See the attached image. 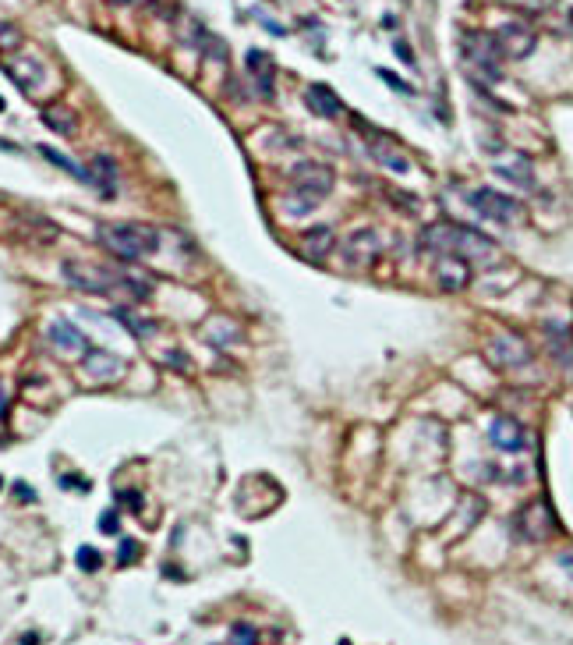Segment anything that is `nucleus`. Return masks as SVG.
Instances as JSON below:
<instances>
[{
	"instance_id": "nucleus-18",
	"label": "nucleus",
	"mask_w": 573,
	"mask_h": 645,
	"mask_svg": "<svg viewBox=\"0 0 573 645\" xmlns=\"http://www.w3.org/2000/svg\"><path fill=\"white\" fill-rule=\"evenodd\" d=\"M4 71L11 75V82L22 89V92H36V85L43 82V64L36 57H18V53H11Z\"/></svg>"
},
{
	"instance_id": "nucleus-15",
	"label": "nucleus",
	"mask_w": 573,
	"mask_h": 645,
	"mask_svg": "<svg viewBox=\"0 0 573 645\" xmlns=\"http://www.w3.org/2000/svg\"><path fill=\"white\" fill-rule=\"evenodd\" d=\"M453 234H456V224L453 220H435V224H428L418 234V252L421 255H432V259L449 255L453 252Z\"/></svg>"
},
{
	"instance_id": "nucleus-13",
	"label": "nucleus",
	"mask_w": 573,
	"mask_h": 645,
	"mask_svg": "<svg viewBox=\"0 0 573 645\" xmlns=\"http://www.w3.org/2000/svg\"><path fill=\"white\" fill-rule=\"evenodd\" d=\"M495 39H499L502 57H528V53L535 50V43H538L535 29H528L524 22H506V25L495 32Z\"/></svg>"
},
{
	"instance_id": "nucleus-41",
	"label": "nucleus",
	"mask_w": 573,
	"mask_h": 645,
	"mask_svg": "<svg viewBox=\"0 0 573 645\" xmlns=\"http://www.w3.org/2000/svg\"><path fill=\"white\" fill-rule=\"evenodd\" d=\"M8 415V390H4V383H0V418Z\"/></svg>"
},
{
	"instance_id": "nucleus-10",
	"label": "nucleus",
	"mask_w": 573,
	"mask_h": 645,
	"mask_svg": "<svg viewBox=\"0 0 573 645\" xmlns=\"http://www.w3.org/2000/svg\"><path fill=\"white\" fill-rule=\"evenodd\" d=\"M365 135H368V153H372V160L375 164H382L386 171H393V174H407L411 171V160H407V153L400 149L389 135H382L379 128L372 132V128H365V125H358Z\"/></svg>"
},
{
	"instance_id": "nucleus-34",
	"label": "nucleus",
	"mask_w": 573,
	"mask_h": 645,
	"mask_svg": "<svg viewBox=\"0 0 573 645\" xmlns=\"http://www.w3.org/2000/svg\"><path fill=\"white\" fill-rule=\"evenodd\" d=\"M61 486H64V490H78V493H89V490H92L89 479H82V475H61Z\"/></svg>"
},
{
	"instance_id": "nucleus-30",
	"label": "nucleus",
	"mask_w": 573,
	"mask_h": 645,
	"mask_svg": "<svg viewBox=\"0 0 573 645\" xmlns=\"http://www.w3.org/2000/svg\"><path fill=\"white\" fill-rule=\"evenodd\" d=\"M75 560H78V567H82V571H89V574L103 567V553H99V550H92V546H82Z\"/></svg>"
},
{
	"instance_id": "nucleus-25",
	"label": "nucleus",
	"mask_w": 573,
	"mask_h": 645,
	"mask_svg": "<svg viewBox=\"0 0 573 645\" xmlns=\"http://www.w3.org/2000/svg\"><path fill=\"white\" fill-rule=\"evenodd\" d=\"M202 337L212 344V348H231L238 337H241V330L234 327L231 319H223V316H216V319H209L205 327H202Z\"/></svg>"
},
{
	"instance_id": "nucleus-33",
	"label": "nucleus",
	"mask_w": 573,
	"mask_h": 645,
	"mask_svg": "<svg viewBox=\"0 0 573 645\" xmlns=\"http://www.w3.org/2000/svg\"><path fill=\"white\" fill-rule=\"evenodd\" d=\"M375 75H379V78H382V82H386V85H393V89H396V92H407V96H411V92H414V85H407V82H404V78H396V75H393V71H386V68H379V71H375Z\"/></svg>"
},
{
	"instance_id": "nucleus-11",
	"label": "nucleus",
	"mask_w": 573,
	"mask_h": 645,
	"mask_svg": "<svg viewBox=\"0 0 573 645\" xmlns=\"http://www.w3.org/2000/svg\"><path fill=\"white\" fill-rule=\"evenodd\" d=\"M495 241L488 234H481L478 227H467V224H456V234H453V255H464L471 262H488L495 259Z\"/></svg>"
},
{
	"instance_id": "nucleus-4",
	"label": "nucleus",
	"mask_w": 573,
	"mask_h": 645,
	"mask_svg": "<svg viewBox=\"0 0 573 645\" xmlns=\"http://www.w3.org/2000/svg\"><path fill=\"white\" fill-rule=\"evenodd\" d=\"M379 255H382V238L372 227H361V231L347 234V241L340 245V259H343L347 270H368V266L379 262Z\"/></svg>"
},
{
	"instance_id": "nucleus-2",
	"label": "nucleus",
	"mask_w": 573,
	"mask_h": 645,
	"mask_svg": "<svg viewBox=\"0 0 573 645\" xmlns=\"http://www.w3.org/2000/svg\"><path fill=\"white\" fill-rule=\"evenodd\" d=\"M460 53H464V61L471 64V71H478L481 78H488V82L502 78V50H499L495 36L471 29V32L460 36Z\"/></svg>"
},
{
	"instance_id": "nucleus-35",
	"label": "nucleus",
	"mask_w": 573,
	"mask_h": 645,
	"mask_svg": "<svg viewBox=\"0 0 573 645\" xmlns=\"http://www.w3.org/2000/svg\"><path fill=\"white\" fill-rule=\"evenodd\" d=\"M99 532H106V535H117V532H121V521H117V511H106V514L99 518Z\"/></svg>"
},
{
	"instance_id": "nucleus-45",
	"label": "nucleus",
	"mask_w": 573,
	"mask_h": 645,
	"mask_svg": "<svg viewBox=\"0 0 573 645\" xmlns=\"http://www.w3.org/2000/svg\"><path fill=\"white\" fill-rule=\"evenodd\" d=\"M0 490H4V479H0Z\"/></svg>"
},
{
	"instance_id": "nucleus-40",
	"label": "nucleus",
	"mask_w": 573,
	"mask_h": 645,
	"mask_svg": "<svg viewBox=\"0 0 573 645\" xmlns=\"http://www.w3.org/2000/svg\"><path fill=\"white\" fill-rule=\"evenodd\" d=\"M15 497H18V500H25V504H29V500H36V493L25 486V482H15Z\"/></svg>"
},
{
	"instance_id": "nucleus-22",
	"label": "nucleus",
	"mask_w": 573,
	"mask_h": 645,
	"mask_svg": "<svg viewBox=\"0 0 573 645\" xmlns=\"http://www.w3.org/2000/svg\"><path fill=\"white\" fill-rule=\"evenodd\" d=\"M545 337H549V351L559 358L563 369H573V337L563 322H545Z\"/></svg>"
},
{
	"instance_id": "nucleus-38",
	"label": "nucleus",
	"mask_w": 573,
	"mask_h": 645,
	"mask_svg": "<svg viewBox=\"0 0 573 645\" xmlns=\"http://www.w3.org/2000/svg\"><path fill=\"white\" fill-rule=\"evenodd\" d=\"M117 500L128 504L131 511H142V493H121V490H117Z\"/></svg>"
},
{
	"instance_id": "nucleus-21",
	"label": "nucleus",
	"mask_w": 573,
	"mask_h": 645,
	"mask_svg": "<svg viewBox=\"0 0 573 645\" xmlns=\"http://www.w3.org/2000/svg\"><path fill=\"white\" fill-rule=\"evenodd\" d=\"M248 71H252V78H255V89H259V96L262 99H273V92H276V82H273V61H269V53H259V50H248Z\"/></svg>"
},
{
	"instance_id": "nucleus-44",
	"label": "nucleus",
	"mask_w": 573,
	"mask_h": 645,
	"mask_svg": "<svg viewBox=\"0 0 573 645\" xmlns=\"http://www.w3.org/2000/svg\"><path fill=\"white\" fill-rule=\"evenodd\" d=\"M0 111H4V99H0Z\"/></svg>"
},
{
	"instance_id": "nucleus-20",
	"label": "nucleus",
	"mask_w": 573,
	"mask_h": 645,
	"mask_svg": "<svg viewBox=\"0 0 573 645\" xmlns=\"http://www.w3.org/2000/svg\"><path fill=\"white\" fill-rule=\"evenodd\" d=\"M117 181H121L117 160H113L110 153H96L92 156V185H99L103 195H113V192H117Z\"/></svg>"
},
{
	"instance_id": "nucleus-36",
	"label": "nucleus",
	"mask_w": 573,
	"mask_h": 645,
	"mask_svg": "<svg viewBox=\"0 0 573 645\" xmlns=\"http://www.w3.org/2000/svg\"><path fill=\"white\" fill-rule=\"evenodd\" d=\"M163 362H166V365H174V369H188V365H191L184 351H166V355H163Z\"/></svg>"
},
{
	"instance_id": "nucleus-28",
	"label": "nucleus",
	"mask_w": 573,
	"mask_h": 645,
	"mask_svg": "<svg viewBox=\"0 0 573 645\" xmlns=\"http://www.w3.org/2000/svg\"><path fill=\"white\" fill-rule=\"evenodd\" d=\"M319 209V202L315 199H308V195H298V192H291L283 199V213L291 220H305V217H312V213Z\"/></svg>"
},
{
	"instance_id": "nucleus-12",
	"label": "nucleus",
	"mask_w": 573,
	"mask_h": 645,
	"mask_svg": "<svg viewBox=\"0 0 573 645\" xmlns=\"http://www.w3.org/2000/svg\"><path fill=\"white\" fill-rule=\"evenodd\" d=\"M82 372L89 376V383H113L117 376L124 372V362L113 355V351H106V348H92V351H85L82 355Z\"/></svg>"
},
{
	"instance_id": "nucleus-26",
	"label": "nucleus",
	"mask_w": 573,
	"mask_h": 645,
	"mask_svg": "<svg viewBox=\"0 0 573 645\" xmlns=\"http://www.w3.org/2000/svg\"><path fill=\"white\" fill-rule=\"evenodd\" d=\"M36 149H39V153H43V156L50 160V164H53V167H61V171H68V174H71V178H78L82 185H92V174H89L85 167H78V164H75V160H71V156H64V153H57L53 146H36Z\"/></svg>"
},
{
	"instance_id": "nucleus-5",
	"label": "nucleus",
	"mask_w": 573,
	"mask_h": 645,
	"mask_svg": "<svg viewBox=\"0 0 573 645\" xmlns=\"http://www.w3.org/2000/svg\"><path fill=\"white\" fill-rule=\"evenodd\" d=\"M333 185H336L333 171H329L326 164H319V160H301V164L291 171V192L308 195V199H315V202H322V199L333 192Z\"/></svg>"
},
{
	"instance_id": "nucleus-31",
	"label": "nucleus",
	"mask_w": 573,
	"mask_h": 645,
	"mask_svg": "<svg viewBox=\"0 0 573 645\" xmlns=\"http://www.w3.org/2000/svg\"><path fill=\"white\" fill-rule=\"evenodd\" d=\"M259 642V631L252 624H234L231 631V645H255Z\"/></svg>"
},
{
	"instance_id": "nucleus-32",
	"label": "nucleus",
	"mask_w": 573,
	"mask_h": 645,
	"mask_svg": "<svg viewBox=\"0 0 573 645\" xmlns=\"http://www.w3.org/2000/svg\"><path fill=\"white\" fill-rule=\"evenodd\" d=\"M135 560H138V543L124 535L121 546H117V564H121V567H128V564H135Z\"/></svg>"
},
{
	"instance_id": "nucleus-3",
	"label": "nucleus",
	"mask_w": 573,
	"mask_h": 645,
	"mask_svg": "<svg viewBox=\"0 0 573 645\" xmlns=\"http://www.w3.org/2000/svg\"><path fill=\"white\" fill-rule=\"evenodd\" d=\"M61 277L75 291H85V295H113V291H121V274L117 270H103V266L78 262V259H68L61 266Z\"/></svg>"
},
{
	"instance_id": "nucleus-1",
	"label": "nucleus",
	"mask_w": 573,
	"mask_h": 645,
	"mask_svg": "<svg viewBox=\"0 0 573 645\" xmlns=\"http://www.w3.org/2000/svg\"><path fill=\"white\" fill-rule=\"evenodd\" d=\"M96 241L121 262H135L145 259L159 248V231L145 227V224H99Z\"/></svg>"
},
{
	"instance_id": "nucleus-24",
	"label": "nucleus",
	"mask_w": 573,
	"mask_h": 645,
	"mask_svg": "<svg viewBox=\"0 0 573 645\" xmlns=\"http://www.w3.org/2000/svg\"><path fill=\"white\" fill-rule=\"evenodd\" d=\"M43 125H46L53 135H75V132H78L75 111H68V106H61V103L43 106Z\"/></svg>"
},
{
	"instance_id": "nucleus-17",
	"label": "nucleus",
	"mask_w": 573,
	"mask_h": 645,
	"mask_svg": "<svg viewBox=\"0 0 573 645\" xmlns=\"http://www.w3.org/2000/svg\"><path fill=\"white\" fill-rule=\"evenodd\" d=\"M46 337H50V344L61 355H82L85 351V337H82V330L75 327L71 319H53L46 327Z\"/></svg>"
},
{
	"instance_id": "nucleus-39",
	"label": "nucleus",
	"mask_w": 573,
	"mask_h": 645,
	"mask_svg": "<svg viewBox=\"0 0 573 645\" xmlns=\"http://www.w3.org/2000/svg\"><path fill=\"white\" fill-rule=\"evenodd\" d=\"M559 567L573 578V550H563V553H559Z\"/></svg>"
},
{
	"instance_id": "nucleus-9",
	"label": "nucleus",
	"mask_w": 573,
	"mask_h": 645,
	"mask_svg": "<svg viewBox=\"0 0 573 645\" xmlns=\"http://www.w3.org/2000/svg\"><path fill=\"white\" fill-rule=\"evenodd\" d=\"M432 277H435L439 291H449V295L467 291L471 281H474V262L464 259V255H453V252L449 255H439L435 266H432Z\"/></svg>"
},
{
	"instance_id": "nucleus-37",
	"label": "nucleus",
	"mask_w": 573,
	"mask_h": 645,
	"mask_svg": "<svg viewBox=\"0 0 573 645\" xmlns=\"http://www.w3.org/2000/svg\"><path fill=\"white\" fill-rule=\"evenodd\" d=\"M393 50H396V57H400V61L414 68V53H411V46H407L404 39H396V43H393Z\"/></svg>"
},
{
	"instance_id": "nucleus-23",
	"label": "nucleus",
	"mask_w": 573,
	"mask_h": 645,
	"mask_svg": "<svg viewBox=\"0 0 573 645\" xmlns=\"http://www.w3.org/2000/svg\"><path fill=\"white\" fill-rule=\"evenodd\" d=\"M495 174H499V178H506L509 185L524 188V192H535V188H538V181H535V167H531V160H528V156H517V164H499V167H495Z\"/></svg>"
},
{
	"instance_id": "nucleus-29",
	"label": "nucleus",
	"mask_w": 573,
	"mask_h": 645,
	"mask_svg": "<svg viewBox=\"0 0 573 645\" xmlns=\"http://www.w3.org/2000/svg\"><path fill=\"white\" fill-rule=\"evenodd\" d=\"M22 43H25L22 29L0 18V53H15V50H22Z\"/></svg>"
},
{
	"instance_id": "nucleus-8",
	"label": "nucleus",
	"mask_w": 573,
	"mask_h": 645,
	"mask_svg": "<svg viewBox=\"0 0 573 645\" xmlns=\"http://www.w3.org/2000/svg\"><path fill=\"white\" fill-rule=\"evenodd\" d=\"M556 528H559V521H556V511H552L549 500H531V504L517 514V532H521V539H528V543H545V539H552Z\"/></svg>"
},
{
	"instance_id": "nucleus-7",
	"label": "nucleus",
	"mask_w": 573,
	"mask_h": 645,
	"mask_svg": "<svg viewBox=\"0 0 573 645\" xmlns=\"http://www.w3.org/2000/svg\"><path fill=\"white\" fill-rule=\"evenodd\" d=\"M485 355H488V362H492V365H499V369H521V365H528V362L535 358L531 344H528L521 334H513V330L488 337Z\"/></svg>"
},
{
	"instance_id": "nucleus-14",
	"label": "nucleus",
	"mask_w": 573,
	"mask_h": 645,
	"mask_svg": "<svg viewBox=\"0 0 573 645\" xmlns=\"http://www.w3.org/2000/svg\"><path fill=\"white\" fill-rule=\"evenodd\" d=\"M488 440H492L499 451H506V454H521V451H524V444H528L524 425H521L517 418H509V415L492 418V425H488Z\"/></svg>"
},
{
	"instance_id": "nucleus-6",
	"label": "nucleus",
	"mask_w": 573,
	"mask_h": 645,
	"mask_svg": "<svg viewBox=\"0 0 573 645\" xmlns=\"http://www.w3.org/2000/svg\"><path fill=\"white\" fill-rule=\"evenodd\" d=\"M467 202L481 213L485 220H492V224H513L521 217V202L513 199V195H506V192H499V188H474L471 195H467Z\"/></svg>"
},
{
	"instance_id": "nucleus-16",
	"label": "nucleus",
	"mask_w": 573,
	"mask_h": 645,
	"mask_svg": "<svg viewBox=\"0 0 573 645\" xmlns=\"http://www.w3.org/2000/svg\"><path fill=\"white\" fill-rule=\"evenodd\" d=\"M333 248H336V234H333V227L319 224V227H308V231H301V241H298V252H301V259H308V262H322V259H326Z\"/></svg>"
},
{
	"instance_id": "nucleus-43",
	"label": "nucleus",
	"mask_w": 573,
	"mask_h": 645,
	"mask_svg": "<svg viewBox=\"0 0 573 645\" xmlns=\"http://www.w3.org/2000/svg\"><path fill=\"white\" fill-rule=\"evenodd\" d=\"M22 645H39V635H36V631H29V635L22 638Z\"/></svg>"
},
{
	"instance_id": "nucleus-27",
	"label": "nucleus",
	"mask_w": 573,
	"mask_h": 645,
	"mask_svg": "<svg viewBox=\"0 0 573 645\" xmlns=\"http://www.w3.org/2000/svg\"><path fill=\"white\" fill-rule=\"evenodd\" d=\"M113 319H117L121 327H128V330H131L138 341H145V337H152V334H156V322H152V319H142V316H135L131 309H121V305H117V309H113Z\"/></svg>"
},
{
	"instance_id": "nucleus-42",
	"label": "nucleus",
	"mask_w": 573,
	"mask_h": 645,
	"mask_svg": "<svg viewBox=\"0 0 573 645\" xmlns=\"http://www.w3.org/2000/svg\"><path fill=\"white\" fill-rule=\"evenodd\" d=\"M106 4H113V8H131V4H142V0H106Z\"/></svg>"
},
{
	"instance_id": "nucleus-19",
	"label": "nucleus",
	"mask_w": 573,
	"mask_h": 645,
	"mask_svg": "<svg viewBox=\"0 0 573 645\" xmlns=\"http://www.w3.org/2000/svg\"><path fill=\"white\" fill-rule=\"evenodd\" d=\"M305 103H308V111L312 114H319V118H340L343 114V103H340V96L329 89V85H308V92H305Z\"/></svg>"
}]
</instances>
